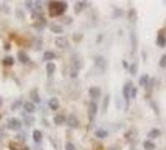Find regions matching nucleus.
Here are the masks:
<instances>
[{
  "label": "nucleus",
  "mask_w": 166,
  "mask_h": 150,
  "mask_svg": "<svg viewBox=\"0 0 166 150\" xmlns=\"http://www.w3.org/2000/svg\"><path fill=\"white\" fill-rule=\"evenodd\" d=\"M68 9V4L65 1H51L49 4V14L50 16H59L63 15Z\"/></svg>",
  "instance_id": "nucleus-1"
},
{
  "label": "nucleus",
  "mask_w": 166,
  "mask_h": 150,
  "mask_svg": "<svg viewBox=\"0 0 166 150\" xmlns=\"http://www.w3.org/2000/svg\"><path fill=\"white\" fill-rule=\"evenodd\" d=\"M6 127H8L10 130H20L21 128V121L16 118H10L6 121Z\"/></svg>",
  "instance_id": "nucleus-2"
},
{
  "label": "nucleus",
  "mask_w": 166,
  "mask_h": 150,
  "mask_svg": "<svg viewBox=\"0 0 166 150\" xmlns=\"http://www.w3.org/2000/svg\"><path fill=\"white\" fill-rule=\"evenodd\" d=\"M131 90H133V83L131 81H127V83L124 85V89H122V95H124V99L126 100V103L129 104V99L131 98Z\"/></svg>",
  "instance_id": "nucleus-3"
},
{
  "label": "nucleus",
  "mask_w": 166,
  "mask_h": 150,
  "mask_svg": "<svg viewBox=\"0 0 166 150\" xmlns=\"http://www.w3.org/2000/svg\"><path fill=\"white\" fill-rule=\"evenodd\" d=\"M96 112H98V104L92 100L89 103V118H90V120H94Z\"/></svg>",
  "instance_id": "nucleus-4"
},
{
  "label": "nucleus",
  "mask_w": 166,
  "mask_h": 150,
  "mask_svg": "<svg viewBox=\"0 0 166 150\" xmlns=\"http://www.w3.org/2000/svg\"><path fill=\"white\" fill-rule=\"evenodd\" d=\"M88 5H89V3L88 1H84V0H81V1H78L76 4H75V6H74L75 14H79V13H81L84 9L88 8Z\"/></svg>",
  "instance_id": "nucleus-5"
},
{
  "label": "nucleus",
  "mask_w": 166,
  "mask_h": 150,
  "mask_svg": "<svg viewBox=\"0 0 166 150\" xmlns=\"http://www.w3.org/2000/svg\"><path fill=\"white\" fill-rule=\"evenodd\" d=\"M55 44H56V46L59 48V49H66L68 45H69L68 39L66 38H63V36L56 38V39H55Z\"/></svg>",
  "instance_id": "nucleus-6"
},
{
  "label": "nucleus",
  "mask_w": 166,
  "mask_h": 150,
  "mask_svg": "<svg viewBox=\"0 0 166 150\" xmlns=\"http://www.w3.org/2000/svg\"><path fill=\"white\" fill-rule=\"evenodd\" d=\"M95 65L100 68L101 70H105V68H106V59L104 56L101 55H98L95 58Z\"/></svg>",
  "instance_id": "nucleus-7"
},
{
  "label": "nucleus",
  "mask_w": 166,
  "mask_h": 150,
  "mask_svg": "<svg viewBox=\"0 0 166 150\" xmlns=\"http://www.w3.org/2000/svg\"><path fill=\"white\" fill-rule=\"evenodd\" d=\"M66 123L70 128H79V120L75 115H69V118L66 119Z\"/></svg>",
  "instance_id": "nucleus-8"
},
{
  "label": "nucleus",
  "mask_w": 166,
  "mask_h": 150,
  "mask_svg": "<svg viewBox=\"0 0 166 150\" xmlns=\"http://www.w3.org/2000/svg\"><path fill=\"white\" fill-rule=\"evenodd\" d=\"M100 94H101V90H100V88H98V86H91L89 89V95L92 99H98L100 96Z\"/></svg>",
  "instance_id": "nucleus-9"
},
{
  "label": "nucleus",
  "mask_w": 166,
  "mask_h": 150,
  "mask_svg": "<svg viewBox=\"0 0 166 150\" xmlns=\"http://www.w3.org/2000/svg\"><path fill=\"white\" fill-rule=\"evenodd\" d=\"M66 121V118H65L64 114H58L54 117V124L55 125H61Z\"/></svg>",
  "instance_id": "nucleus-10"
},
{
  "label": "nucleus",
  "mask_w": 166,
  "mask_h": 150,
  "mask_svg": "<svg viewBox=\"0 0 166 150\" xmlns=\"http://www.w3.org/2000/svg\"><path fill=\"white\" fill-rule=\"evenodd\" d=\"M24 124L26 127H33L35 124V118L31 117V115H24Z\"/></svg>",
  "instance_id": "nucleus-11"
},
{
  "label": "nucleus",
  "mask_w": 166,
  "mask_h": 150,
  "mask_svg": "<svg viewBox=\"0 0 166 150\" xmlns=\"http://www.w3.org/2000/svg\"><path fill=\"white\" fill-rule=\"evenodd\" d=\"M24 109H25V111L29 112V114H31V112H34L36 110L35 105H34V103H31V101H26V103L24 104Z\"/></svg>",
  "instance_id": "nucleus-12"
},
{
  "label": "nucleus",
  "mask_w": 166,
  "mask_h": 150,
  "mask_svg": "<svg viewBox=\"0 0 166 150\" xmlns=\"http://www.w3.org/2000/svg\"><path fill=\"white\" fill-rule=\"evenodd\" d=\"M59 106H60V104H59V100L56 98H51L49 100V108L51 110H58Z\"/></svg>",
  "instance_id": "nucleus-13"
},
{
  "label": "nucleus",
  "mask_w": 166,
  "mask_h": 150,
  "mask_svg": "<svg viewBox=\"0 0 166 150\" xmlns=\"http://www.w3.org/2000/svg\"><path fill=\"white\" fill-rule=\"evenodd\" d=\"M50 30L55 34H61L64 31V28L61 25H59V24H50Z\"/></svg>",
  "instance_id": "nucleus-14"
},
{
  "label": "nucleus",
  "mask_w": 166,
  "mask_h": 150,
  "mask_svg": "<svg viewBox=\"0 0 166 150\" xmlns=\"http://www.w3.org/2000/svg\"><path fill=\"white\" fill-rule=\"evenodd\" d=\"M130 40H131V45H133V54H135L136 46H137V39H136V35H135L134 31H131V34H130Z\"/></svg>",
  "instance_id": "nucleus-15"
},
{
  "label": "nucleus",
  "mask_w": 166,
  "mask_h": 150,
  "mask_svg": "<svg viewBox=\"0 0 166 150\" xmlns=\"http://www.w3.org/2000/svg\"><path fill=\"white\" fill-rule=\"evenodd\" d=\"M156 44L160 48H165L166 46V38H165V35H162V34H159L157 39H156Z\"/></svg>",
  "instance_id": "nucleus-16"
},
{
  "label": "nucleus",
  "mask_w": 166,
  "mask_h": 150,
  "mask_svg": "<svg viewBox=\"0 0 166 150\" xmlns=\"http://www.w3.org/2000/svg\"><path fill=\"white\" fill-rule=\"evenodd\" d=\"M18 59H19L20 63H23V64L29 63V55H26L24 52H19L18 53Z\"/></svg>",
  "instance_id": "nucleus-17"
},
{
  "label": "nucleus",
  "mask_w": 166,
  "mask_h": 150,
  "mask_svg": "<svg viewBox=\"0 0 166 150\" xmlns=\"http://www.w3.org/2000/svg\"><path fill=\"white\" fill-rule=\"evenodd\" d=\"M55 69H56V66H55L54 63H51V61H49V63L46 64V73L49 76H51L54 73H55Z\"/></svg>",
  "instance_id": "nucleus-18"
},
{
  "label": "nucleus",
  "mask_w": 166,
  "mask_h": 150,
  "mask_svg": "<svg viewBox=\"0 0 166 150\" xmlns=\"http://www.w3.org/2000/svg\"><path fill=\"white\" fill-rule=\"evenodd\" d=\"M33 139H34V141L35 143H40L41 141V139H43V133H41L40 130H34L33 131Z\"/></svg>",
  "instance_id": "nucleus-19"
},
{
  "label": "nucleus",
  "mask_w": 166,
  "mask_h": 150,
  "mask_svg": "<svg viewBox=\"0 0 166 150\" xmlns=\"http://www.w3.org/2000/svg\"><path fill=\"white\" fill-rule=\"evenodd\" d=\"M160 135H161V131L159 130V129H153V130H150V131H149V134H147V136H149L150 139L159 138Z\"/></svg>",
  "instance_id": "nucleus-20"
},
{
  "label": "nucleus",
  "mask_w": 166,
  "mask_h": 150,
  "mask_svg": "<svg viewBox=\"0 0 166 150\" xmlns=\"http://www.w3.org/2000/svg\"><path fill=\"white\" fill-rule=\"evenodd\" d=\"M56 58V55H55V53L54 52H45L44 53V60L45 61H50V60H53Z\"/></svg>",
  "instance_id": "nucleus-21"
},
{
  "label": "nucleus",
  "mask_w": 166,
  "mask_h": 150,
  "mask_svg": "<svg viewBox=\"0 0 166 150\" xmlns=\"http://www.w3.org/2000/svg\"><path fill=\"white\" fill-rule=\"evenodd\" d=\"M30 98L33 99L34 103H40V98H39V95H37L36 89H33L31 91H30Z\"/></svg>",
  "instance_id": "nucleus-22"
},
{
  "label": "nucleus",
  "mask_w": 166,
  "mask_h": 150,
  "mask_svg": "<svg viewBox=\"0 0 166 150\" xmlns=\"http://www.w3.org/2000/svg\"><path fill=\"white\" fill-rule=\"evenodd\" d=\"M109 101H110V96L109 95H106L105 98H104V101H102V114H106V111H108V105H109Z\"/></svg>",
  "instance_id": "nucleus-23"
},
{
  "label": "nucleus",
  "mask_w": 166,
  "mask_h": 150,
  "mask_svg": "<svg viewBox=\"0 0 166 150\" xmlns=\"http://www.w3.org/2000/svg\"><path fill=\"white\" fill-rule=\"evenodd\" d=\"M95 135L98 136V138H100V139H104V138H106L109 134H108V131L104 130V129H98V130L95 131Z\"/></svg>",
  "instance_id": "nucleus-24"
},
{
  "label": "nucleus",
  "mask_w": 166,
  "mask_h": 150,
  "mask_svg": "<svg viewBox=\"0 0 166 150\" xmlns=\"http://www.w3.org/2000/svg\"><path fill=\"white\" fill-rule=\"evenodd\" d=\"M144 149L145 150H155V144L150 140H145L144 141Z\"/></svg>",
  "instance_id": "nucleus-25"
},
{
  "label": "nucleus",
  "mask_w": 166,
  "mask_h": 150,
  "mask_svg": "<svg viewBox=\"0 0 166 150\" xmlns=\"http://www.w3.org/2000/svg\"><path fill=\"white\" fill-rule=\"evenodd\" d=\"M147 81H149V75H147V74H144L143 76L140 78L139 84L141 85V86H146V85H147Z\"/></svg>",
  "instance_id": "nucleus-26"
},
{
  "label": "nucleus",
  "mask_w": 166,
  "mask_h": 150,
  "mask_svg": "<svg viewBox=\"0 0 166 150\" xmlns=\"http://www.w3.org/2000/svg\"><path fill=\"white\" fill-rule=\"evenodd\" d=\"M3 64H4L5 66H11L14 65V58L11 56H6L4 60H3Z\"/></svg>",
  "instance_id": "nucleus-27"
},
{
  "label": "nucleus",
  "mask_w": 166,
  "mask_h": 150,
  "mask_svg": "<svg viewBox=\"0 0 166 150\" xmlns=\"http://www.w3.org/2000/svg\"><path fill=\"white\" fill-rule=\"evenodd\" d=\"M129 20L131 23L136 21V10H135V9H131L129 11Z\"/></svg>",
  "instance_id": "nucleus-28"
},
{
  "label": "nucleus",
  "mask_w": 166,
  "mask_h": 150,
  "mask_svg": "<svg viewBox=\"0 0 166 150\" xmlns=\"http://www.w3.org/2000/svg\"><path fill=\"white\" fill-rule=\"evenodd\" d=\"M129 70H130L131 75H136V73H137V64L136 63L131 64V65L129 66Z\"/></svg>",
  "instance_id": "nucleus-29"
},
{
  "label": "nucleus",
  "mask_w": 166,
  "mask_h": 150,
  "mask_svg": "<svg viewBox=\"0 0 166 150\" xmlns=\"http://www.w3.org/2000/svg\"><path fill=\"white\" fill-rule=\"evenodd\" d=\"M20 105H21V100H20V99H19V100H15V101L13 103L11 110H16L18 108H20Z\"/></svg>",
  "instance_id": "nucleus-30"
},
{
  "label": "nucleus",
  "mask_w": 166,
  "mask_h": 150,
  "mask_svg": "<svg viewBox=\"0 0 166 150\" xmlns=\"http://www.w3.org/2000/svg\"><path fill=\"white\" fill-rule=\"evenodd\" d=\"M160 66L161 68H166V54H164V55L161 56V59H160Z\"/></svg>",
  "instance_id": "nucleus-31"
},
{
  "label": "nucleus",
  "mask_w": 166,
  "mask_h": 150,
  "mask_svg": "<svg viewBox=\"0 0 166 150\" xmlns=\"http://www.w3.org/2000/svg\"><path fill=\"white\" fill-rule=\"evenodd\" d=\"M114 14H115V16H116V18H117V16H119V18H120V16H122L124 11H122L121 9H115V11H114Z\"/></svg>",
  "instance_id": "nucleus-32"
},
{
  "label": "nucleus",
  "mask_w": 166,
  "mask_h": 150,
  "mask_svg": "<svg viewBox=\"0 0 166 150\" xmlns=\"http://www.w3.org/2000/svg\"><path fill=\"white\" fill-rule=\"evenodd\" d=\"M65 150H75V145L71 144V143H68V144L65 145Z\"/></svg>",
  "instance_id": "nucleus-33"
},
{
  "label": "nucleus",
  "mask_w": 166,
  "mask_h": 150,
  "mask_svg": "<svg viewBox=\"0 0 166 150\" xmlns=\"http://www.w3.org/2000/svg\"><path fill=\"white\" fill-rule=\"evenodd\" d=\"M78 73H79V70L72 69V70H71V73H70V76H71V78H76V76H78Z\"/></svg>",
  "instance_id": "nucleus-34"
},
{
  "label": "nucleus",
  "mask_w": 166,
  "mask_h": 150,
  "mask_svg": "<svg viewBox=\"0 0 166 150\" xmlns=\"http://www.w3.org/2000/svg\"><path fill=\"white\" fill-rule=\"evenodd\" d=\"M136 94H137V89L136 88H133V90H131V98H136Z\"/></svg>",
  "instance_id": "nucleus-35"
},
{
  "label": "nucleus",
  "mask_w": 166,
  "mask_h": 150,
  "mask_svg": "<svg viewBox=\"0 0 166 150\" xmlns=\"http://www.w3.org/2000/svg\"><path fill=\"white\" fill-rule=\"evenodd\" d=\"M33 4H34L33 1H25V5H26V8H27V9H33V8H34V5H33Z\"/></svg>",
  "instance_id": "nucleus-36"
},
{
  "label": "nucleus",
  "mask_w": 166,
  "mask_h": 150,
  "mask_svg": "<svg viewBox=\"0 0 166 150\" xmlns=\"http://www.w3.org/2000/svg\"><path fill=\"white\" fill-rule=\"evenodd\" d=\"M63 21L66 23V24H70V23H72V18H64Z\"/></svg>",
  "instance_id": "nucleus-37"
},
{
  "label": "nucleus",
  "mask_w": 166,
  "mask_h": 150,
  "mask_svg": "<svg viewBox=\"0 0 166 150\" xmlns=\"http://www.w3.org/2000/svg\"><path fill=\"white\" fill-rule=\"evenodd\" d=\"M81 35H80V34H75V35H74V40H75V42H78V40H81Z\"/></svg>",
  "instance_id": "nucleus-38"
},
{
  "label": "nucleus",
  "mask_w": 166,
  "mask_h": 150,
  "mask_svg": "<svg viewBox=\"0 0 166 150\" xmlns=\"http://www.w3.org/2000/svg\"><path fill=\"white\" fill-rule=\"evenodd\" d=\"M16 14H18V18L24 19V16H23V11H21V10H16Z\"/></svg>",
  "instance_id": "nucleus-39"
},
{
  "label": "nucleus",
  "mask_w": 166,
  "mask_h": 150,
  "mask_svg": "<svg viewBox=\"0 0 166 150\" xmlns=\"http://www.w3.org/2000/svg\"><path fill=\"white\" fill-rule=\"evenodd\" d=\"M122 65H124V68H125V69H129V66H130V65H127V63H126L125 60H122Z\"/></svg>",
  "instance_id": "nucleus-40"
},
{
  "label": "nucleus",
  "mask_w": 166,
  "mask_h": 150,
  "mask_svg": "<svg viewBox=\"0 0 166 150\" xmlns=\"http://www.w3.org/2000/svg\"><path fill=\"white\" fill-rule=\"evenodd\" d=\"M101 40H102V35H100V36H98V39H96V42L100 43V42H101Z\"/></svg>",
  "instance_id": "nucleus-41"
},
{
  "label": "nucleus",
  "mask_w": 166,
  "mask_h": 150,
  "mask_svg": "<svg viewBox=\"0 0 166 150\" xmlns=\"http://www.w3.org/2000/svg\"><path fill=\"white\" fill-rule=\"evenodd\" d=\"M5 50H8V49H10V45H9V44H5Z\"/></svg>",
  "instance_id": "nucleus-42"
},
{
  "label": "nucleus",
  "mask_w": 166,
  "mask_h": 150,
  "mask_svg": "<svg viewBox=\"0 0 166 150\" xmlns=\"http://www.w3.org/2000/svg\"><path fill=\"white\" fill-rule=\"evenodd\" d=\"M109 150H119V149H116V148H109Z\"/></svg>",
  "instance_id": "nucleus-43"
},
{
  "label": "nucleus",
  "mask_w": 166,
  "mask_h": 150,
  "mask_svg": "<svg viewBox=\"0 0 166 150\" xmlns=\"http://www.w3.org/2000/svg\"><path fill=\"white\" fill-rule=\"evenodd\" d=\"M1 105H3V99L0 98V106H1Z\"/></svg>",
  "instance_id": "nucleus-44"
}]
</instances>
